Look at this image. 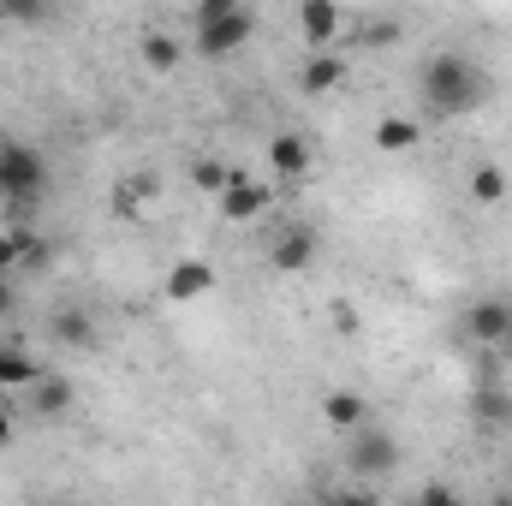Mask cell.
<instances>
[{
  "instance_id": "4",
  "label": "cell",
  "mask_w": 512,
  "mask_h": 506,
  "mask_svg": "<svg viewBox=\"0 0 512 506\" xmlns=\"http://www.w3.org/2000/svg\"><path fill=\"white\" fill-rule=\"evenodd\" d=\"M346 465H352V477H387V471H399V441L387 429L358 423L352 429V447H346Z\"/></svg>"
},
{
  "instance_id": "1",
  "label": "cell",
  "mask_w": 512,
  "mask_h": 506,
  "mask_svg": "<svg viewBox=\"0 0 512 506\" xmlns=\"http://www.w3.org/2000/svg\"><path fill=\"white\" fill-rule=\"evenodd\" d=\"M423 102H429L435 114H447V120H465V114H477V108L489 102V78H483V66H471L465 54H435V60L423 66Z\"/></svg>"
},
{
  "instance_id": "8",
  "label": "cell",
  "mask_w": 512,
  "mask_h": 506,
  "mask_svg": "<svg viewBox=\"0 0 512 506\" xmlns=\"http://www.w3.org/2000/svg\"><path fill=\"white\" fill-rule=\"evenodd\" d=\"M316 262V233L298 221V227H286V233H274V245H268V268L274 274H304Z\"/></svg>"
},
{
  "instance_id": "16",
  "label": "cell",
  "mask_w": 512,
  "mask_h": 506,
  "mask_svg": "<svg viewBox=\"0 0 512 506\" xmlns=\"http://www.w3.org/2000/svg\"><path fill=\"white\" fill-rule=\"evenodd\" d=\"M179 60H185V48H179L167 30H149V36H143V66H149V72L167 78V72H179Z\"/></svg>"
},
{
  "instance_id": "2",
  "label": "cell",
  "mask_w": 512,
  "mask_h": 506,
  "mask_svg": "<svg viewBox=\"0 0 512 506\" xmlns=\"http://www.w3.org/2000/svg\"><path fill=\"white\" fill-rule=\"evenodd\" d=\"M42 179H48V161H42V149L36 143H0V197L18 209V203H30L36 191H42Z\"/></svg>"
},
{
  "instance_id": "9",
  "label": "cell",
  "mask_w": 512,
  "mask_h": 506,
  "mask_svg": "<svg viewBox=\"0 0 512 506\" xmlns=\"http://www.w3.org/2000/svg\"><path fill=\"white\" fill-rule=\"evenodd\" d=\"M465 328H471V340H477V346H507V340H512V304H501V298L471 304Z\"/></svg>"
},
{
  "instance_id": "12",
  "label": "cell",
  "mask_w": 512,
  "mask_h": 506,
  "mask_svg": "<svg viewBox=\"0 0 512 506\" xmlns=\"http://www.w3.org/2000/svg\"><path fill=\"white\" fill-rule=\"evenodd\" d=\"M268 173H274V179H310V143H304L298 131H280V137L268 143Z\"/></svg>"
},
{
  "instance_id": "15",
  "label": "cell",
  "mask_w": 512,
  "mask_h": 506,
  "mask_svg": "<svg viewBox=\"0 0 512 506\" xmlns=\"http://www.w3.org/2000/svg\"><path fill=\"white\" fill-rule=\"evenodd\" d=\"M48 328H54V340H60L66 352H84V346L96 340V322H90V310H60Z\"/></svg>"
},
{
  "instance_id": "19",
  "label": "cell",
  "mask_w": 512,
  "mask_h": 506,
  "mask_svg": "<svg viewBox=\"0 0 512 506\" xmlns=\"http://www.w3.org/2000/svg\"><path fill=\"white\" fill-rule=\"evenodd\" d=\"M233 173H239V167H227V161H197V167H191V185L209 191V197H221V191L233 185Z\"/></svg>"
},
{
  "instance_id": "11",
  "label": "cell",
  "mask_w": 512,
  "mask_h": 506,
  "mask_svg": "<svg viewBox=\"0 0 512 506\" xmlns=\"http://www.w3.org/2000/svg\"><path fill=\"white\" fill-rule=\"evenodd\" d=\"M298 84H304V96H328V90H340V84H346V54L316 48V54L304 60V72H298Z\"/></svg>"
},
{
  "instance_id": "13",
  "label": "cell",
  "mask_w": 512,
  "mask_h": 506,
  "mask_svg": "<svg viewBox=\"0 0 512 506\" xmlns=\"http://www.w3.org/2000/svg\"><path fill=\"white\" fill-rule=\"evenodd\" d=\"M72 399H78V387L66 376H36L30 381V411H36V417H66Z\"/></svg>"
},
{
  "instance_id": "25",
  "label": "cell",
  "mask_w": 512,
  "mask_h": 506,
  "mask_svg": "<svg viewBox=\"0 0 512 506\" xmlns=\"http://www.w3.org/2000/svg\"><path fill=\"white\" fill-rule=\"evenodd\" d=\"M12 310H18V292H12V280L0 274V316H12Z\"/></svg>"
},
{
  "instance_id": "20",
  "label": "cell",
  "mask_w": 512,
  "mask_h": 506,
  "mask_svg": "<svg viewBox=\"0 0 512 506\" xmlns=\"http://www.w3.org/2000/svg\"><path fill=\"white\" fill-rule=\"evenodd\" d=\"M0 18H12L18 30H36L48 24V0H0Z\"/></svg>"
},
{
  "instance_id": "17",
  "label": "cell",
  "mask_w": 512,
  "mask_h": 506,
  "mask_svg": "<svg viewBox=\"0 0 512 506\" xmlns=\"http://www.w3.org/2000/svg\"><path fill=\"white\" fill-rule=\"evenodd\" d=\"M417 143H423V126H411V120H399V114H387L382 126H376V149H387V155L417 149Z\"/></svg>"
},
{
  "instance_id": "5",
  "label": "cell",
  "mask_w": 512,
  "mask_h": 506,
  "mask_svg": "<svg viewBox=\"0 0 512 506\" xmlns=\"http://www.w3.org/2000/svg\"><path fill=\"white\" fill-rule=\"evenodd\" d=\"M209 292H215V262H203V256H179L167 268V280H161V298L167 304H197Z\"/></svg>"
},
{
  "instance_id": "7",
  "label": "cell",
  "mask_w": 512,
  "mask_h": 506,
  "mask_svg": "<svg viewBox=\"0 0 512 506\" xmlns=\"http://www.w3.org/2000/svg\"><path fill=\"white\" fill-rule=\"evenodd\" d=\"M340 30H346L340 0H298V36H304L310 48H334Z\"/></svg>"
},
{
  "instance_id": "3",
  "label": "cell",
  "mask_w": 512,
  "mask_h": 506,
  "mask_svg": "<svg viewBox=\"0 0 512 506\" xmlns=\"http://www.w3.org/2000/svg\"><path fill=\"white\" fill-rule=\"evenodd\" d=\"M251 36H256V12L245 6V0H239L233 12H221V18H197V54H209V60L239 54Z\"/></svg>"
},
{
  "instance_id": "23",
  "label": "cell",
  "mask_w": 512,
  "mask_h": 506,
  "mask_svg": "<svg viewBox=\"0 0 512 506\" xmlns=\"http://www.w3.org/2000/svg\"><path fill=\"white\" fill-rule=\"evenodd\" d=\"M239 0H197V18H221V12H233Z\"/></svg>"
},
{
  "instance_id": "14",
  "label": "cell",
  "mask_w": 512,
  "mask_h": 506,
  "mask_svg": "<svg viewBox=\"0 0 512 506\" xmlns=\"http://www.w3.org/2000/svg\"><path fill=\"white\" fill-rule=\"evenodd\" d=\"M36 376H48V370L30 358V346L24 340H6L0 346V387H30Z\"/></svg>"
},
{
  "instance_id": "22",
  "label": "cell",
  "mask_w": 512,
  "mask_h": 506,
  "mask_svg": "<svg viewBox=\"0 0 512 506\" xmlns=\"http://www.w3.org/2000/svg\"><path fill=\"white\" fill-rule=\"evenodd\" d=\"M12 268H18V227L0 233V274H12Z\"/></svg>"
},
{
  "instance_id": "18",
  "label": "cell",
  "mask_w": 512,
  "mask_h": 506,
  "mask_svg": "<svg viewBox=\"0 0 512 506\" xmlns=\"http://www.w3.org/2000/svg\"><path fill=\"white\" fill-rule=\"evenodd\" d=\"M471 197H477V203H501V197H507V167L483 161V167L471 173Z\"/></svg>"
},
{
  "instance_id": "6",
  "label": "cell",
  "mask_w": 512,
  "mask_h": 506,
  "mask_svg": "<svg viewBox=\"0 0 512 506\" xmlns=\"http://www.w3.org/2000/svg\"><path fill=\"white\" fill-rule=\"evenodd\" d=\"M268 203H274V197H268V185H262V179H251V173L239 167V173H233V185L221 191V221H233V227L262 221V215H268Z\"/></svg>"
},
{
  "instance_id": "10",
  "label": "cell",
  "mask_w": 512,
  "mask_h": 506,
  "mask_svg": "<svg viewBox=\"0 0 512 506\" xmlns=\"http://www.w3.org/2000/svg\"><path fill=\"white\" fill-rule=\"evenodd\" d=\"M322 423L340 429V435H352L358 423H370V399L358 387H334V393H322Z\"/></svg>"
},
{
  "instance_id": "24",
  "label": "cell",
  "mask_w": 512,
  "mask_h": 506,
  "mask_svg": "<svg viewBox=\"0 0 512 506\" xmlns=\"http://www.w3.org/2000/svg\"><path fill=\"white\" fill-rule=\"evenodd\" d=\"M12 435H18V411L0 405V447H12Z\"/></svg>"
},
{
  "instance_id": "26",
  "label": "cell",
  "mask_w": 512,
  "mask_h": 506,
  "mask_svg": "<svg viewBox=\"0 0 512 506\" xmlns=\"http://www.w3.org/2000/svg\"><path fill=\"white\" fill-rule=\"evenodd\" d=\"M0 143H6V120H0Z\"/></svg>"
},
{
  "instance_id": "21",
  "label": "cell",
  "mask_w": 512,
  "mask_h": 506,
  "mask_svg": "<svg viewBox=\"0 0 512 506\" xmlns=\"http://www.w3.org/2000/svg\"><path fill=\"white\" fill-rule=\"evenodd\" d=\"M417 501H423V506H453V501H459V489H453V483H423V489H417Z\"/></svg>"
}]
</instances>
